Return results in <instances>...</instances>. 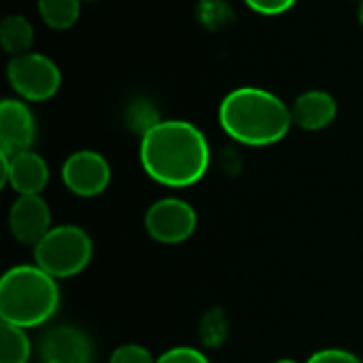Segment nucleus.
<instances>
[{
    "instance_id": "f257e3e1",
    "label": "nucleus",
    "mask_w": 363,
    "mask_h": 363,
    "mask_svg": "<svg viewBox=\"0 0 363 363\" xmlns=\"http://www.w3.org/2000/svg\"><path fill=\"white\" fill-rule=\"evenodd\" d=\"M138 157L151 181L162 187L185 189L206 177L211 145L198 125L185 119H164L140 134Z\"/></svg>"
},
{
    "instance_id": "39448f33",
    "label": "nucleus",
    "mask_w": 363,
    "mask_h": 363,
    "mask_svg": "<svg viewBox=\"0 0 363 363\" xmlns=\"http://www.w3.org/2000/svg\"><path fill=\"white\" fill-rule=\"evenodd\" d=\"M6 79L26 102H45L51 100L62 85L60 66L45 53L28 51L23 55L11 57L6 64Z\"/></svg>"
},
{
    "instance_id": "20e7f679",
    "label": "nucleus",
    "mask_w": 363,
    "mask_h": 363,
    "mask_svg": "<svg viewBox=\"0 0 363 363\" xmlns=\"http://www.w3.org/2000/svg\"><path fill=\"white\" fill-rule=\"evenodd\" d=\"M94 257L91 236L74 223L53 225L34 247V264L53 279H72L81 274Z\"/></svg>"
},
{
    "instance_id": "9b49d317",
    "label": "nucleus",
    "mask_w": 363,
    "mask_h": 363,
    "mask_svg": "<svg viewBox=\"0 0 363 363\" xmlns=\"http://www.w3.org/2000/svg\"><path fill=\"white\" fill-rule=\"evenodd\" d=\"M36 140V119L21 98H4L0 102V151L15 155L32 149Z\"/></svg>"
},
{
    "instance_id": "dca6fc26",
    "label": "nucleus",
    "mask_w": 363,
    "mask_h": 363,
    "mask_svg": "<svg viewBox=\"0 0 363 363\" xmlns=\"http://www.w3.org/2000/svg\"><path fill=\"white\" fill-rule=\"evenodd\" d=\"M228 336V319L225 313L221 308H215L211 313H206L200 321V340L202 345L217 349L225 342Z\"/></svg>"
},
{
    "instance_id": "aec40b11",
    "label": "nucleus",
    "mask_w": 363,
    "mask_h": 363,
    "mask_svg": "<svg viewBox=\"0 0 363 363\" xmlns=\"http://www.w3.org/2000/svg\"><path fill=\"white\" fill-rule=\"evenodd\" d=\"M251 11L266 15V17H274V15H283L287 13L298 0H242Z\"/></svg>"
},
{
    "instance_id": "0eeeda50",
    "label": "nucleus",
    "mask_w": 363,
    "mask_h": 363,
    "mask_svg": "<svg viewBox=\"0 0 363 363\" xmlns=\"http://www.w3.org/2000/svg\"><path fill=\"white\" fill-rule=\"evenodd\" d=\"M64 187L77 198H98L111 185V164L108 160L91 149H81L70 153L60 170Z\"/></svg>"
},
{
    "instance_id": "f03ea898",
    "label": "nucleus",
    "mask_w": 363,
    "mask_h": 363,
    "mask_svg": "<svg viewBox=\"0 0 363 363\" xmlns=\"http://www.w3.org/2000/svg\"><path fill=\"white\" fill-rule=\"evenodd\" d=\"M219 125L245 147H270L281 143L291 125V106L283 98L264 89L245 85L232 89L219 104Z\"/></svg>"
},
{
    "instance_id": "a211bd4d",
    "label": "nucleus",
    "mask_w": 363,
    "mask_h": 363,
    "mask_svg": "<svg viewBox=\"0 0 363 363\" xmlns=\"http://www.w3.org/2000/svg\"><path fill=\"white\" fill-rule=\"evenodd\" d=\"M155 363H211L208 357L204 355V351L196 349V347H172L168 351H164L162 355H157Z\"/></svg>"
},
{
    "instance_id": "4be33fe9",
    "label": "nucleus",
    "mask_w": 363,
    "mask_h": 363,
    "mask_svg": "<svg viewBox=\"0 0 363 363\" xmlns=\"http://www.w3.org/2000/svg\"><path fill=\"white\" fill-rule=\"evenodd\" d=\"M274 363H300V362H296V359H279V362H274Z\"/></svg>"
},
{
    "instance_id": "f8f14e48",
    "label": "nucleus",
    "mask_w": 363,
    "mask_h": 363,
    "mask_svg": "<svg viewBox=\"0 0 363 363\" xmlns=\"http://www.w3.org/2000/svg\"><path fill=\"white\" fill-rule=\"evenodd\" d=\"M338 115V104L330 91L323 89H308L300 94L291 104L294 125L306 132L325 130Z\"/></svg>"
},
{
    "instance_id": "6ab92c4d",
    "label": "nucleus",
    "mask_w": 363,
    "mask_h": 363,
    "mask_svg": "<svg viewBox=\"0 0 363 363\" xmlns=\"http://www.w3.org/2000/svg\"><path fill=\"white\" fill-rule=\"evenodd\" d=\"M306 363H363L353 351L340 349V347H328L315 351Z\"/></svg>"
},
{
    "instance_id": "9d476101",
    "label": "nucleus",
    "mask_w": 363,
    "mask_h": 363,
    "mask_svg": "<svg viewBox=\"0 0 363 363\" xmlns=\"http://www.w3.org/2000/svg\"><path fill=\"white\" fill-rule=\"evenodd\" d=\"M38 353L45 363H91L94 342L77 325H55L43 334Z\"/></svg>"
},
{
    "instance_id": "423d86ee",
    "label": "nucleus",
    "mask_w": 363,
    "mask_h": 363,
    "mask_svg": "<svg viewBox=\"0 0 363 363\" xmlns=\"http://www.w3.org/2000/svg\"><path fill=\"white\" fill-rule=\"evenodd\" d=\"M198 228L196 208L177 196L153 202L145 213V232L160 245H181L194 236Z\"/></svg>"
},
{
    "instance_id": "ddd939ff",
    "label": "nucleus",
    "mask_w": 363,
    "mask_h": 363,
    "mask_svg": "<svg viewBox=\"0 0 363 363\" xmlns=\"http://www.w3.org/2000/svg\"><path fill=\"white\" fill-rule=\"evenodd\" d=\"M0 45L11 55H23L34 51V26L26 15H9L0 23Z\"/></svg>"
},
{
    "instance_id": "2eb2a0df",
    "label": "nucleus",
    "mask_w": 363,
    "mask_h": 363,
    "mask_svg": "<svg viewBox=\"0 0 363 363\" xmlns=\"http://www.w3.org/2000/svg\"><path fill=\"white\" fill-rule=\"evenodd\" d=\"M83 0H38V15L51 30H68L81 15Z\"/></svg>"
},
{
    "instance_id": "b1692460",
    "label": "nucleus",
    "mask_w": 363,
    "mask_h": 363,
    "mask_svg": "<svg viewBox=\"0 0 363 363\" xmlns=\"http://www.w3.org/2000/svg\"><path fill=\"white\" fill-rule=\"evenodd\" d=\"M43 363H45V362H43Z\"/></svg>"
},
{
    "instance_id": "6e6552de",
    "label": "nucleus",
    "mask_w": 363,
    "mask_h": 363,
    "mask_svg": "<svg viewBox=\"0 0 363 363\" xmlns=\"http://www.w3.org/2000/svg\"><path fill=\"white\" fill-rule=\"evenodd\" d=\"M0 183L9 185L17 196H40L49 183V166L45 157L32 149L15 155L0 151Z\"/></svg>"
},
{
    "instance_id": "5701e85b",
    "label": "nucleus",
    "mask_w": 363,
    "mask_h": 363,
    "mask_svg": "<svg viewBox=\"0 0 363 363\" xmlns=\"http://www.w3.org/2000/svg\"><path fill=\"white\" fill-rule=\"evenodd\" d=\"M83 2H94V0H83Z\"/></svg>"
},
{
    "instance_id": "f3484780",
    "label": "nucleus",
    "mask_w": 363,
    "mask_h": 363,
    "mask_svg": "<svg viewBox=\"0 0 363 363\" xmlns=\"http://www.w3.org/2000/svg\"><path fill=\"white\" fill-rule=\"evenodd\" d=\"M157 357H153V353L143 347V345H136V342H130V345H121L117 347L111 357L108 363H155Z\"/></svg>"
},
{
    "instance_id": "7ed1b4c3",
    "label": "nucleus",
    "mask_w": 363,
    "mask_h": 363,
    "mask_svg": "<svg viewBox=\"0 0 363 363\" xmlns=\"http://www.w3.org/2000/svg\"><path fill=\"white\" fill-rule=\"evenodd\" d=\"M62 302L57 279L36 264L11 266L0 279V323L34 330L53 319Z\"/></svg>"
},
{
    "instance_id": "4468645a",
    "label": "nucleus",
    "mask_w": 363,
    "mask_h": 363,
    "mask_svg": "<svg viewBox=\"0 0 363 363\" xmlns=\"http://www.w3.org/2000/svg\"><path fill=\"white\" fill-rule=\"evenodd\" d=\"M32 340L28 330L0 323V363H30Z\"/></svg>"
},
{
    "instance_id": "412c9836",
    "label": "nucleus",
    "mask_w": 363,
    "mask_h": 363,
    "mask_svg": "<svg viewBox=\"0 0 363 363\" xmlns=\"http://www.w3.org/2000/svg\"><path fill=\"white\" fill-rule=\"evenodd\" d=\"M357 17H359V23H362L363 28V0L359 2V9H357Z\"/></svg>"
},
{
    "instance_id": "1a4fd4ad",
    "label": "nucleus",
    "mask_w": 363,
    "mask_h": 363,
    "mask_svg": "<svg viewBox=\"0 0 363 363\" xmlns=\"http://www.w3.org/2000/svg\"><path fill=\"white\" fill-rule=\"evenodd\" d=\"M51 228V206L43 196L15 198L9 211V232L17 242L34 249Z\"/></svg>"
}]
</instances>
